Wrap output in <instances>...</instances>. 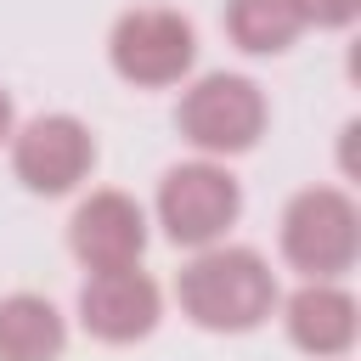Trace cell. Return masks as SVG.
Returning a JSON list of instances; mask_svg holds the SVG:
<instances>
[{
  "instance_id": "obj_1",
  "label": "cell",
  "mask_w": 361,
  "mask_h": 361,
  "mask_svg": "<svg viewBox=\"0 0 361 361\" xmlns=\"http://www.w3.org/2000/svg\"><path fill=\"white\" fill-rule=\"evenodd\" d=\"M271 305H276V276L254 248L209 243L180 271V310L209 333H248L271 316Z\"/></svg>"
},
{
  "instance_id": "obj_2",
  "label": "cell",
  "mask_w": 361,
  "mask_h": 361,
  "mask_svg": "<svg viewBox=\"0 0 361 361\" xmlns=\"http://www.w3.org/2000/svg\"><path fill=\"white\" fill-rule=\"evenodd\" d=\"M355 248H361V214H355L350 192H338V186H305L288 203V214H282V254L310 282L344 276L355 265Z\"/></svg>"
},
{
  "instance_id": "obj_3",
  "label": "cell",
  "mask_w": 361,
  "mask_h": 361,
  "mask_svg": "<svg viewBox=\"0 0 361 361\" xmlns=\"http://www.w3.org/2000/svg\"><path fill=\"white\" fill-rule=\"evenodd\" d=\"M180 135L209 152V158H231V152H248L259 135H265V96L254 79L243 73H203L186 96H180V113H175Z\"/></svg>"
},
{
  "instance_id": "obj_4",
  "label": "cell",
  "mask_w": 361,
  "mask_h": 361,
  "mask_svg": "<svg viewBox=\"0 0 361 361\" xmlns=\"http://www.w3.org/2000/svg\"><path fill=\"white\" fill-rule=\"evenodd\" d=\"M107 56L118 68V79L130 85H147V90H164V85H180L192 73V56H197V34L180 11L169 6H135L113 23V39H107Z\"/></svg>"
},
{
  "instance_id": "obj_5",
  "label": "cell",
  "mask_w": 361,
  "mask_h": 361,
  "mask_svg": "<svg viewBox=\"0 0 361 361\" xmlns=\"http://www.w3.org/2000/svg\"><path fill=\"white\" fill-rule=\"evenodd\" d=\"M243 209V186L231 180L226 164L197 158V164H175L158 186V226L169 231V243L180 248H209L226 237V226Z\"/></svg>"
},
{
  "instance_id": "obj_6",
  "label": "cell",
  "mask_w": 361,
  "mask_h": 361,
  "mask_svg": "<svg viewBox=\"0 0 361 361\" xmlns=\"http://www.w3.org/2000/svg\"><path fill=\"white\" fill-rule=\"evenodd\" d=\"M96 164V141L73 113H45L17 130L11 141V169L28 192H73Z\"/></svg>"
},
{
  "instance_id": "obj_7",
  "label": "cell",
  "mask_w": 361,
  "mask_h": 361,
  "mask_svg": "<svg viewBox=\"0 0 361 361\" xmlns=\"http://www.w3.org/2000/svg\"><path fill=\"white\" fill-rule=\"evenodd\" d=\"M158 282L141 265H113V271H90V282L79 288V322L85 333H96L102 344H135L158 327Z\"/></svg>"
},
{
  "instance_id": "obj_8",
  "label": "cell",
  "mask_w": 361,
  "mask_h": 361,
  "mask_svg": "<svg viewBox=\"0 0 361 361\" xmlns=\"http://www.w3.org/2000/svg\"><path fill=\"white\" fill-rule=\"evenodd\" d=\"M68 243L79 254L85 271H113V265H135L147 248V209L130 192H90L73 209Z\"/></svg>"
},
{
  "instance_id": "obj_9",
  "label": "cell",
  "mask_w": 361,
  "mask_h": 361,
  "mask_svg": "<svg viewBox=\"0 0 361 361\" xmlns=\"http://www.w3.org/2000/svg\"><path fill=\"white\" fill-rule=\"evenodd\" d=\"M355 299L338 288V282H305L293 299H288V338L310 355H344L355 344Z\"/></svg>"
},
{
  "instance_id": "obj_10",
  "label": "cell",
  "mask_w": 361,
  "mask_h": 361,
  "mask_svg": "<svg viewBox=\"0 0 361 361\" xmlns=\"http://www.w3.org/2000/svg\"><path fill=\"white\" fill-rule=\"evenodd\" d=\"M68 344L62 310L39 293L0 299V361H56Z\"/></svg>"
},
{
  "instance_id": "obj_11",
  "label": "cell",
  "mask_w": 361,
  "mask_h": 361,
  "mask_svg": "<svg viewBox=\"0 0 361 361\" xmlns=\"http://www.w3.org/2000/svg\"><path fill=\"white\" fill-rule=\"evenodd\" d=\"M226 28L243 51H288L305 34V6L299 0H226Z\"/></svg>"
},
{
  "instance_id": "obj_12",
  "label": "cell",
  "mask_w": 361,
  "mask_h": 361,
  "mask_svg": "<svg viewBox=\"0 0 361 361\" xmlns=\"http://www.w3.org/2000/svg\"><path fill=\"white\" fill-rule=\"evenodd\" d=\"M299 6H305V23H322V28H344L361 11V0H299Z\"/></svg>"
},
{
  "instance_id": "obj_13",
  "label": "cell",
  "mask_w": 361,
  "mask_h": 361,
  "mask_svg": "<svg viewBox=\"0 0 361 361\" xmlns=\"http://www.w3.org/2000/svg\"><path fill=\"white\" fill-rule=\"evenodd\" d=\"M11 118H17V113H11V96H6V90H0V141H6V135H11Z\"/></svg>"
}]
</instances>
